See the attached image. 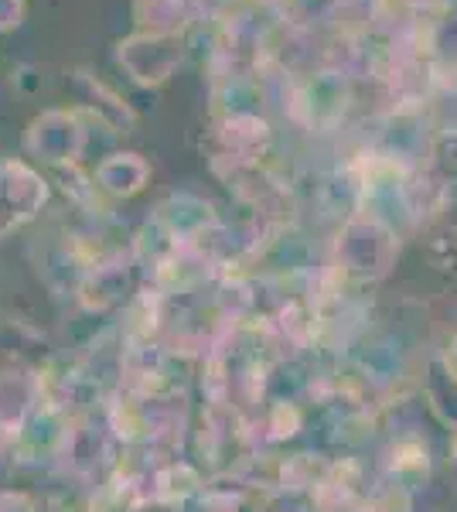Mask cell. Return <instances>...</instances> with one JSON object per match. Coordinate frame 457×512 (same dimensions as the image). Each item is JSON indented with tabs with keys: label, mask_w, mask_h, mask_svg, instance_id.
<instances>
[{
	"label": "cell",
	"mask_w": 457,
	"mask_h": 512,
	"mask_svg": "<svg viewBox=\"0 0 457 512\" xmlns=\"http://www.w3.org/2000/svg\"><path fill=\"white\" fill-rule=\"evenodd\" d=\"M35 396H38V379L31 373L0 376V427L7 434H14L21 427V420L35 407Z\"/></svg>",
	"instance_id": "1"
},
{
	"label": "cell",
	"mask_w": 457,
	"mask_h": 512,
	"mask_svg": "<svg viewBox=\"0 0 457 512\" xmlns=\"http://www.w3.org/2000/svg\"><path fill=\"white\" fill-rule=\"evenodd\" d=\"M0 512H31V506L21 495H4V499H0Z\"/></svg>",
	"instance_id": "2"
}]
</instances>
